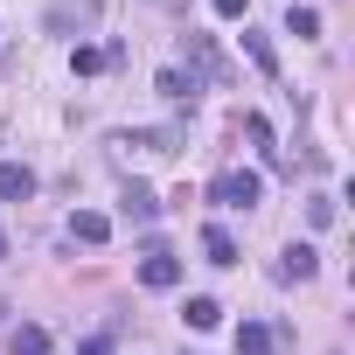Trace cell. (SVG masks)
I'll return each instance as SVG.
<instances>
[{"mask_svg": "<svg viewBox=\"0 0 355 355\" xmlns=\"http://www.w3.org/2000/svg\"><path fill=\"white\" fill-rule=\"evenodd\" d=\"M119 209H125L132 223H153V216H160V202H153V189H139V182H132V189L119 196Z\"/></svg>", "mask_w": 355, "mask_h": 355, "instance_id": "cell-6", "label": "cell"}, {"mask_svg": "<svg viewBox=\"0 0 355 355\" xmlns=\"http://www.w3.org/2000/svg\"><path fill=\"white\" fill-rule=\"evenodd\" d=\"M272 279H279V286H293V279H313V251H306V244H286V251L272 258Z\"/></svg>", "mask_w": 355, "mask_h": 355, "instance_id": "cell-4", "label": "cell"}, {"mask_svg": "<svg viewBox=\"0 0 355 355\" xmlns=\"http://www.w3.org/2000/svg\"><path fill=\"white\" fill-rule=\"evenodd\" d=\"M0 258H8V230H0Z\"/></svg>", "mask_w": 355, "mask_h": 355, "instance_id": "cell-20", "label": "cell"}, {"mask_svg": "<svg viewBox=\"0 0 355 355\" xmlns=\"http://www.w3.org/2000/svg\"><path fill=\"white\" fill-rule=\"evenodd\" d=\"M153 91H160L167 105H189V98H196V77H182V70H160V84H153Z\"/></svg>", "mask_w": 355, "mask_h": 355, "instance_id": "cell-10", "label": "cell"}, {"mask_svg": "<svg viewBox=\"0 0 355 355\" xmlns=\"http://www.w3.org/2000/svg\"><path fill=\"white\" fill-rule=\"evenodd\" d=\"M8 348H15V355H49V327H35V320H28V327H15V334H8Z\"/></svg>", "mask_w": 355, "mask_h": 355, "instance_id": "cell-9", "label": "cell"}, {"mask_svg": "<svg viewBox=\"0 0 355 355\" xmlns=\"http://www.w3.org/2000/svg\"><path fill=\"white\" fill-rule=\"evenodd\" d=\"M202 251H209V265H237V237H230L223 223H209V230H202Z\"/></svg>", "mask_w": 355, "mask_h": 355, "instance_id": "cell-8", "label": "cell"}, {"mask_svg": "<svg viewBox=\"0 0 355 355\" xmlns=\"http://www.w3.org/2000/svg\"><path fill=\"white\" fill-rule=\"evenodd\" d=\"M182 56H189V63H196L209 84H230V77H237V70H230V56H223L209 35H182Z\"/></svg>", "mask_w": 355, "mask_h": 355, "instance_id": "cell-2", "label": "cell"}, {"mask_svg": "<svg viewBox=\"0 0 355 355\" xmlns=\"http://www.w3.org/2000/svg\"><path fill=\"white\" fill-rule=\"evenodd\" d=\"M77 355H112V341H105V334H91V341H84Z\"/></svg>", "mask_w": 355, "mask_h": 355, "instance_id": "cell-19", "label": "cell"}, {"mask_svg": "<svg viewBox=\"0 0 355 355\" xmlns=\"http://www.w3.org/2000/svg\"><path fill=\"white\" fill-rule=\"evenodd\" d=\"M139 286H146V293H167V286H182V258H167V251H153V258L139 265Z\"/></svg>", "mask_w": 355, "mask_h": 355, "instance_id": "cell-3", "label": "cell"}, {"mask_svg": "<svg viewBox=\"0 0 355 355\" xmlns=\"http://www.w3.org/2000/svg\"><path fill=\"white\" fill-rule=\"evenodd\" d=\"M35 196V174L21 160H0V202H28Z\"/></svg>", "mask_w": 355, "mask_h": 355, "instance_id": "cell-5", "label": "cell"}, {"mask_svg": "<svg viewBox=\"0 0 355 355\" xmlns=\"http://www.w3.org/2000/svg\"><path fill=\"white\" fill-rule=\"evenodd\" d=\"M70 237H77V244H105V237H112V223H105L98 209H77V216H70Z\"/></svg>", "mask_w": 355, "mask_h": 355, "instance_id": "cell-7", "label": "cell"}, {"mask_svg": "<svg viewBox=\"0 0 355 355\" xmlns=\"http://www.w3.org/2000/svg\"><path fill=\"white\" fill-rule=\"evenodd\" d=\"M265 348H272V327L244 320V327H237V355H265Z\"/></svg>", "mask_w": 355, "mask_h": 355, "instance_id": "cell-14", "label": "cell"}, {"mask_svg": "<svg viewBox=\"0 0 355 355\" xmlns=\"http://www.w3.org/2000/svg\"><path fill=\"white\" fill-rule=\"evenodd\" d=\"M244 139H251V146H258V153H265V160L279 167V146H272V125H265L258 112H244Z\"/></svg>", "mask_w": 355, "mask_h": 355, "instance_id": "cell-12", "label": "cell"}, {"mask_svg": "<svg viewBox=\"0 0 355 355\" xmlns=\"http://www.w3.org/2000/svg\"><path fill=\"white\" fill-rule=\"evenodd\" d=\"M244 56H251V63H258L265 77H279V49H272L265 35H251V28H244Z\"/></svg>", "mask_w": 355, "mask_h": 355, "instance_id": "cell-11", "label": "cell"}, {"mask_svg": "<svg viewBox=\"0 0 355 355\" xmlns=\"http://www.w3.org/2000/svg\"><path fill=\"white\" fill-rule=\"evenodd\" d=\"M70 70H77V77H91V70H105V49H77V56H70Z\"/></svg>", "mask_w": 355, "mask_h": 355, "instance_id": "cell-17", "label": "cell"}, {"mask_svg": "<svg viewBox=\"0 0 355 355\" xmlns=\"http://www.w3.org/2000/svg\"><path fill=\"white\" fill-rule=\"evenodd\" d=\"M182 320H189V327H216V320H223V306H216L209 293H196V300L182 306Z\"/></svg>", "mask_w": 355, "mask_h": 355, "instance_id": "cell-13", "label": "cell"}, {"mask_svg": "<svg viewBox=\"0 0 355 355\" xmlns=\"http://www.w3.org/2000/svg\"><path fill=\"white\" fill-rule=\"evenodd\" d=\"M258 196H265V182H258L251 167H230V174H216V189H209V202H216V209H251Z\"/></svg>", "mask_w": 355, "mask_h": 355, "instance_id": "cell-1", "label": "cell"}, {"mask_svg": "<svg viewBox=\"0 0 355 355\" xmlns=\"http://www.w3.org/2000/svg\"><path fill=\"white\" fill-rule=\"evenodd\" d=\"M209 8H216V15H223V21H237V15H244V8H251V0H209Z\"/></svg>", "mask_w": 355, "mask_h": 355, "instance_id": "cell-18", "label": "cell"}, {"mask_svg": "<svg viewBox=\"0 0 355 355\" xmlns=\"http://www.w3.org/2000/svg\"><path fill=\"white\" fill-rule=\"evenodd\" d=\"M286 28H293L300 42H313V35H320V8H293V15H286Z\"/></svg>", "mask_w": 355, "mask_h": 355, "instance_id": "cell-15", "label": "cell"}, {"mask_svg": "<svg viewBox=\"0 0 355 355\" xmlns=\"http://www.w3.org/2000/svg\"><path fill=\"white\" fill-rule=\"evenodd\" d=\"M306 223L327 230V223H334V196H313V202H306Z\"/></svg>", "mask_w": 355, "mask_h": 355, "instance_id": "cell-16", "label": "cell"}]
</instances>
